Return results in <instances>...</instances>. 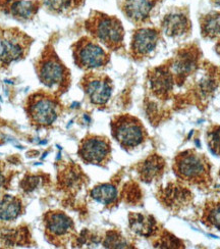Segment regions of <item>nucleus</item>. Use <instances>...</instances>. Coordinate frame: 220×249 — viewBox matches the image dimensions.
I'll return each instance as SVG.
<instances>
[{
  "instance_id": "f257e3e1",
  "label": "nucleus",
  "mask_w": 220,
  "mask_h": 249,
  "mask_svg": "<svg viewBox=\"0 0 220 249\" xmlns=\"http://www.w3.org/2000/svg\"><path fill=\"white\" fill-rule=\"evenodd\" d=\"M38 80L57 96L67 93L71 84V74L57 54L54 46L48 43L34 62Z\"/></svg>"
},
{
  "instance_id": "f03ea898",
  "label": "nucleus",
  "mask_w": 220,
  "mask_h": 249,
  "mask_svg": "<svg viewBox=\"0 0 220 249\" xmlns=\"http://www.w3.org/2000/svg\"><path fill=\"white\" fill-rule=\"evenodd\" d=\"M84 26L89 36L109 51L117 53L124 49V29L118 18L92 10Z\"/></svg>"
},
{
  "instance_id": "7ed1b4c3",
  "label": "nucleus",
  "mask_w": 220,
  "mask_h": 249,
  "mask_svg": "<svg viewBox=\"0 0 220 249\" xmlns=\"http://www.w3.org/2000/svg\"><path fill=\"white\" fill-rule=\"evenodd\" d=\"M24 109L33 127L47 129L58 120L62 112V105L59 96L53 92L40 89L27 97Z\"/></svg>"
},
{
  "instance_id": "20e7f679",
  "label": "nucleus",
  "mask_w": 220,
  "mask_h": 249,
  "mask_svg": "<svg viewBox=\"0 0 220 249\" xmlns=\"http://www.w3.org/2000/svg\"><path fill=\"white\" fill-rule=\"evenodd\" d=\"M33 43L34 38L18 28H0V69L6 70L14 62L24 60Z\"/></svg>"
},
{
  "instance_id": "39448f33",
  "label": "nucleus",
  "mask_w": 220,
  "mask_h": 249,
  "mask_svg": "<svg viewBox=\"0 0 220 249\" xmlns=\"http://www.w3.org/2000/svg\"><path fill=\"white\" fill-rule=\"evenodd\" d=\"M172 169L177 178L191 185H207L211 182L210 162L205 155L195 150L177 154Z\"/></svg>"
},
{
  "instance_id": "423d86ee",
  "label": "nucleus",
  "mask_w": 220,
  "mask_h": 249,
  "mask_svg": "<svg viewBox=\"0 0 220 249\" xmlns=\"http://www.w3.org/2000/svg\"><path fill=\"white\" fill-rule=\"evenodd\" d=\"M75 65L83 71L105 68L110 61V53L91 36H83L71 45Z\"/></svg>"
},
{
  "instance_id": "0eeeda50",
  "label": "nucleus",
  "mask_w": 220,
  "mask_h": 249,
  "mask_svg": "<svg viewBox=\"0 0 220 249\" xmlns=\"http://www.w3.org/2000/svg\"><path fill=\"white\" fill-rule=\"evenodd\" d=\"M112 137L125 150L140 146L147 139L148 133L143 123L132 115H118L111 120Z\"/></svg>"
},
{
  "instance_id": "6e6552de",
  "label": "nucleus",
  "mask_w": 220,
  "mask_h": 249,
  "mask_svg": "<svg viewBox=\"0 0 220 249\" xmlns=\"http://www.w3.org/2000/svg\"><path fill=\"white\" fill-rule=\"evenodd\" d=\"M43 226L46 240L56 247H65L77 234L75 223L71 217L61 211L45 213Z\"/></svg>"
},
{
  "instance_id": "1a4fd4ad",
  "label": "nucleus",
  "mask_w": 220,
  "mask_h": 249,
  "mask_svg": "<svg viewBox=\"0 0 220 249\" xmlns=\"http://www.w3.org/2000/svg\"><path fill=\"white\" fill-rule=\"evenodd\" d=\"M111 144L108 138L100 135H87L79 144L78 154L87 164L106 167L111 160Z\"/></svg>"
},
{
  "instance_id": "9d476101",
  "label": "nucleus",
  "mask_w": 220,
  "mask_h": 249,
  "mask_svg": "<svg viewBox=\"0 0 220 249\" xmlns=\"http://www.w3.org/2000/svg\"><path fill=\"white\" fill-rule=\"evenodd\" d=\"M80 86L91 105L95 107L106 106L113 91L112 80L107 75L94 71H89L84 75Z\"/></svg>"
},
{
  "instance_id": "9b49d317",
  "label": "nucleus",
  "mask_w": 220,
  "mask_h": 249,
  "mask_svg": "<svg viewBox=\"0 0 220 249\" xmlns=\"http://www.w3.org/2000/svg\"><path fill=\"white\" fill-rule=\"evenodd\" d=\"M160 31L153 27H139L132 36L130 54L135 61H142L149 57L158 45Z\"/></svg>"
},
{
  "instance_id": "f8f14e48",
  "label": "nucleus",
  "mask_w": 220,
  "mask_h": 249,
  "mask_svg": "<svg viewBox=\"0 0 220 249\" xmlns=\"http://www.w3.org/2000/svg\"><path fill=\"white\" fill-rule=\"evenodd\" d=\"M40 9V0H0V14L20 23L32 22Z\"/></svg>"
},
{
  "instance_id": "ddd939ff",
  "label": "nucleus",
  "mask_w": 220,
  "mask_h": 249,
  "mask_svg": "<svg viewBox=\"0 0 220 249\" xmlns=\"http://www.w3.org/2000/svg\"><path fill=\"white\" fill-rule=\"evenodd\" d=\"M158 2L159 0H122L119 7L131 23L143 27L149 22L152 12Z\"/></svg>"
},
{
  "instance_id": "4468645a",
  "label": "nucleus",
  "mask_w": 220,
  "mask_h": 249,
  "mask_svg": "<svg viewBox=\"0 0 220 249\" xmlns=\"http://www.w3.org/2000/svg\"><path fill=\"white\" fill-rule=\"evenodd\" d=\"M161 29L169 37L180 38L190 32L191 22L185 13L172 12L162 18Z\"/></svg>"
},
{
  "instance_id": "2eb2a0df",
  "label": "nucleus",
  "mask_w": 220,
  "mask_h": 249,
  "mask_svg": "<svg viewBox=\"0 0 220 249\" xmlns=\"http://www.w3.org/2000/svg\"><path fill=\"white\" fill-rule=\"evenodd\" d=\"M166 167L165 160L158 154H152L137 165L140 179L145 183H152L162 177Z\"/></svg>"
},
{
  "instance_id": "dca6fc26",
  "label": "nucleus",
  "mask_w": 220,
  "mask_h": 249,
  "mask_svg": "<svg viewBox=\"0 0 220 249\" xmlns=\"http://www.w3.org/2000/svg\"><path fill=\"white\" fill-rule=\"evenodd\" d=\"M148 80L150 90L158 97L166 96L173 87V75L166 67L152 70L149 72Z\"/></svg>"
},
{
  "instance_id": "f3484780",
  "label": "nucleus",
  "mask_w": 220,
  "mask_h": 249,
  "mask_svg": "<svg viewBox=\"0 0 220 249\" xmlns=\"http://www.w3.org/2000/svg\"><path fill=\"white\" fill-rule=\"evenodd\" d=\"M161 196V200L165 203L166 206L170 209H182L183 206L186 205L192 198L191 192L186 189V187L180 185L167 186L163 190Z\"/></svg>"
},
{
  "instance_id": "a211bd4d",
  "label": "nucleus",
  "mask_w": 220,
  "mask_h": 249,
  "mask_svg": "<svg viewBox=\"0 0 220 249\" xmlns=\"http://www.w3.org/2000/svg\"><path fill=\"white\" fill-rule=\"evenodd\" d=\"M24 213L23 200L18 196L5 195L0 200V221L14 222Z\"/></svg>"
},
{
  "instance_id": "6ab92c4d",
  "label": "nucleus",
  "mask_w": 220,
  "mask_h": 249,
  "mask_svg": "<svg viewBox=\"0 0 220 249\" xmlns=\"http://www.w3.org/2000/svg\"><path fill=\"white\" fill-rule=\"evenodd\" d=\"M42 8L52 16H68L82 7L85 0H40Z\"/></svg>"
},
{
  "instance_id": "aec40b11",
  "label": "nucleus",
  "mask_w": 220,
  "mask_h": 249,
  "mask_svg": "<svg viewBox=\"0 0 220 249\" xmlns=\"http://www.w3.org/2000/svg\"><path fill=\"white\" fill-rule=\"evenodd\" d=\"M131 230L139 236L150 237L156 231V221L152 215L132 213L129 215Z\"/></svg>"
},
{
  "instance_id": "412c9836",
  "label": "nucleus",
  "mask_w": 220,
  "mask_h": 249,
  "mask_svg": "<svg viewBox=\"0 0 220 249\" xmlns=\"http://www.w3.org/2000/svg\"><path fill=\"white\" fill-rule=\"evenodd\" d=\"M196 65L197 58L195 53L192 50L182 51L173 61L171 74L177 80H183L195 70Z\"/></svg>"
},
{
  "instance_id": "4be33fe9",
  "label": "nucleus",
  "mask_w": 220,
  "mask_h": 249,
  "mask_svg": "<svg viewBox=\"0 0 220 249\" xmlns=\"http://www.w3.org/2000/svg\"><path fill=\"white\" fill-rule=\"evenodd\" d=\"M91 197L103 205H112L118 200V189L111 183L99 184L91 190Z\"/></svg>"
},
{
  "instance_id": "5701e85b",
  "label": "nucleus",
  "mask_w": 220,
  "mask_h": 249,
  "mask_svg": "<svg viewBox=\"0 0 220 249\" xmlns=\"http://www.w3.org/2000/svg\"><path fill=\"white\" fill-rule=\"evenodd\" d=\"M200 25L204 38L213 39L220 36V12L203 16L200 19Z\"/></svg>"
},
{
  "instance_id": "b1692460",
  "label": "nucleus",
  "mask_w": 220,
  "mask_h": 249,
  "mask_svg": "<svg viewBox=\"0 0 220 249\" xmlns=\"http://www.w3.org/2000/svg\"><path fill=\"white\" fill-rule=\"evenodd\" d=\"M202 221L208 227L220 231V201L206 204Z\"/></svg>"
},
{
  "instance_id": "393cba45",
  "label": "nucleus",
  "mask_w": 220,
  "mask_h": 249,
  "mask_svg": "<svg viewBox=\"0 0 220 249\" xmlns=\"http://www.w3.org/2000/svg\"><path fill=\"white\" fill-rule=\"evenodd\" d=\"M104 247H108V248H127L128 242L124 239V237H122L119 233L111 231L108 232L106 235L105 240L103 242Z\"/></svg>"
},
{
  "instance_id": "a878e982",
  "label": "nucleus",
  "mask_w": 220,
  "mask_h": 249,
  "mask_svg": "<svg viewBox=\"0 0 220 249\" xmlns=\"http://www.w3.org/2000/svg\"><path fill=\"white\" fill-rule=\"evenodd\" d=\"M208 145L214 154L220 155V127H214L208 132Z\"/></svg>"
},
{
  "instance_id": "bb28decb",
  "label": "nucleus",
  "mask_w": 220,
  "mask_h": 249,
  "mask_svg": "<svg viewBox=\"0 0 220 249\" xmlns=\"http://www.w3.org/2000/svg\"><path fill=\"white\" fill-rule=\"evenodd\" d=\"M6 175H5V164L0 162V188L5 184Z\"/></svg>"
},
{
  "instance_id": "cd10ccee",
  "label": "nucleus",
  "mask_w": 220,
  "mask_h": 249,
  "mask_svg": "<svg viewBox=\"0 0 220 249\" xmlns=\"http://www.w3.org/2000/svg\"><path fill=\"white\" fill-rule=\"evenodd\" d=\"M216 51H217V53L220 55V39H219V41H218L217 44H216Z\"/></svg>"
},
{
  "instance_id": "c85d7f7f",
  "label": "nucleus",
  "mask_w": 220,
  "mask_h": 249,
  "mask_svg": "<svg viewBox=\"0 0 220 249\" xmlns=\"http://www.w3.org/2000/svg\"><path fill=\"white\" fill-rule=\"evenodd\" d=\"M211 1H212L214 4H216L217 6L220 7V0H211Z\"/></svg>"
}]
</instances>
